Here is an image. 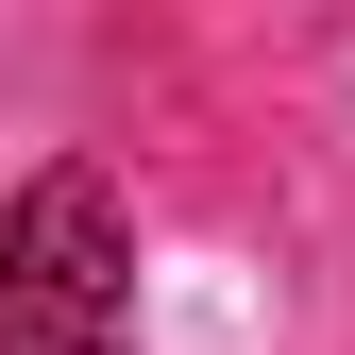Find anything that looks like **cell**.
<instances>
[{
    "mask_svg": "<svg viewBox=\"0 0 355 355\" xmlns=\"http://www.w3.org/2000/svg\"><path fill=\"white\" fill-rule=\"evenodd\" d=\"M119 187L102 169H34L0 203V355H119Z\"/></svg>",
    "mask_w": 355,
    "mask_h": 355,
    "instance_id": "obj_1",
    "label": "cell"
}]
</instances>
